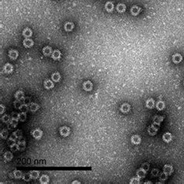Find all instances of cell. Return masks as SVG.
Returning a JSON list of instances; mask_svg holds the SVG:
<instances>
[{
	"mask_svg": "<svg viewBox=\"0 0 184 184\" xmlns=\"http://www.w3.org/2000/svg\"><path fill=\"white\" fill-rule=\"evenodd\" d=\"M17 146H18V151H23L25 150L26 146H27V142H26V139L23 137L17 141Z\"/></svg>",
	"mask_w": 184,
	"mask_h": 184,
	"instance_id": "obj_1",
	"label": "cell"
},
{
	"mask_svg": "<svg viewBox=\"0 0 184 184\" xmlns=\"http://www.w3.org/2000/svg\"><path fill=\"white\" fill-rule=\"evenodd\" d=\"M71 130L67 126H62L59 128V133L62 137H68L70 135Z\"/></svg>",
	"mask_w": 184,
	"mask_h": 184,
	"instance_id": "obj_2",
	"label": "cell"
},
{
	"mask_svg": "<svg viewBox=\"0 0 184 184\" xmlns=\"http://www.w3.org/2000/svg\"><path fill=\"white\" fill-rule=\"evenodd\" d=\"M32 136L37 140L41 139V138L43 136V130L39 129V128H37V129L34 130L32 131Z\"/></svg>",
	"mask_w": 184,
	"mask_h": 184,
	"instance_id": "obj_3",
	"label": "cell"
},
{
	"mask_svg": "<svg viewBox=\"0 0 184 184\" xmlns=\"http://www.w3.org/2000/svg\"><path fill=\"white\" fill-rule=\"evenodd\" d=\"M42 52H43V55L46 57L51 56L52 53H53V49H52V47L50 46H45L42 49Z\"/></svg>",
	"mask_w": 184,
	"mask_h": 184,
	"instance_id": "obj_4",
	"label": "cell"
},
{
	"mask_svg": "<svg viewBox=\"0 0 184 184\" xmlns=\"http://www.w3.org/2000/svg\"><path fill=\"white\" fill-rule=\"evenodd\" d=\"M83 88L85 91L90 92L93 88V84L91 81H86L83 84Z\"/></svg>",
	"mask_w": 184,
	"mask_h": 184,
	"instance_id": "obj_5",
	"label": "cell"
},
{
	"mask_svg": "<svg viewBox=\"0 0 184 184\" xmlns=\"http://www.w3.org/2000/svg\"><path fill=\"white\" fill-rule=\"evenodd\" d=\"M23 44L25 47L27 48H30V47H32L34 44V42L32 39L30 38H25L23 40Z\"/></svg>",
	"mask_w": 184,
	"mask_h": 184,
	"instance_id": "obj_6",
	"label": "cell"
},
{
	"mask_svg": "<svg viewBox=\"0 0 184 184\" xmlns=\"http://www.w3.org/2000/svg\"><path fill=\"white\" fill-rule=\"evenodd\" d=\"M10 136H11L12 138H14L15 140H16V141H18L19 139H20L21 138L23 137V132H22V130H19V129L15 130L14 132H13Z\"/></svg>",
	"mask_w": 184,
	"mask_h": 184,
	"instance_id": "obj_7",
	"label": "cell"
},
{
	"mask_svg": "<svg viewBox=\"0 0 184 184\" xmlns=\"http://www.w3.org/2000/svg\"><path fill=\"white\" fill-rule=\"evenodd\" d=\"M163 172H165L167 176L172 175V173L173 172V166L169 164L165 165L163 167Z\"/></svg>",
	"mask_w": 184,
	"mask_h": 184,
	"instance_id": "obj_8",
	"label": "cell"
},
{
	"mask_svg": "<svg viewBox=\"0 0 184 184\" xmlns=\"http://www.w3.org/2000/svg\"><path fill=\"white\" fill-rule=\"evenodd\" d=\"M141 11V7H139L138 6H133L132 7L130 8V13H131V15L135 16L139 15Z\"/></svg>",
	"mask_w": 184,
	"mask_h": 184,
	"instance_id": "obj_9",
	"label": "cell"
},
{
	"mask_svg": "<svg viewBox=\"0 0 184 184\" xmlns=\"http://www.w3.org/2000/svg\"><path fill=\"white\" fill-rule=\"evenodd\" d=\"M130 110V105L127 103H124L120 106V111L123 114H127Z\"/></svg>",
	"mask_w": 184,
	"mask_h": 184,
	"instance_id": "obj_10",
	"label": "cell"
},
{
	"mask_svg": "<svg viewBox=\"0 0 184 184\" xmlns=\"http://www.w3.org/2000/svg\"><path fill=\"white\" fill-rule=\"evenodd\" d=\"M3 71L6 74H10L13 71V66L10 63H6L3 66Z\"/></svg>",
	"mask_w": 184,
	"mask_h": 184,
	"instance_id": "obj_11",
	"label": "cell"
},
{
	"mask_svg": "<svg viewBox=\"0 0 184 184\" xmlns=\"http://www.w3.org/2000/svg\"><path fill=\"white\" fill-rule=\"evenodd\" d=\"M44 86L46 89H51L55 87L54 82L50 79H46L44 83Z\"/></svg>",
	"mask_w": 184,
	"mask_h": 184,
	"instance_id": "obj_12",
	"label": "cell"
},
{
	"mask_svg": "<svg viewBox=\"0 0 184 184\" xmlns=\"http://www.w3.org/2000/svg\"><path fill=\"white\" fill-rule=\"evenodd\" d=\"M19 56V52L16 50L14 49H11L9 50V57L12 59V60H16L17 59Z\"/></svg>",
	"mask_w": 184,
	"mask_h": 184,
	"instance_id": "obj_13",
	"label": "cell"
},
{
	"mask_svg": "<svg viewBox=\"0 0 184 184\" xmlns=\"http://www.w3.org/2000/svg\"><path fill=\"white\" fill-rule=\"evenodd\" d=\"M130 141L133 145H139L141 142V138L138 135H135L130 138Z\"/></svg>",
	"mask_w": 184,
	"mask_h": 184,
	"instance_id": "obj_14",
	"label": "cell"
},
{
	"mask_svg": "<svg viewBox=\"0 0 184 184\" xmlns=\"http://www.w3.org/2000/svg\"><path fill=\"white\" fill-rule=\"evenodd\" d=\"M74 23H72V22H70V21H68V22H66L65 23V25H64V29H65V31H67V32H71L73 29H74Z\"/></svg>",
	"mask_w": 184,
	"mask_h": 184,
	"instance_id": "obj_15",
	"label": "cell"
},
{
	"mask_svg": "<svg viewBox=\"0 0 184 184\" xmlns=\"http://www.w3.org/2000/svg\"><path fill=\"white\" fill-rule=\"evenodd\" d=\"M33 35V31L29 27H26L23 30V36L25 38H29L30 37H32Z\"/></svg>",
	"mask_w": 184,
	"mask_h": 184,
	"instance_id": "obj_16",
	"label": "cell"
},
{
	"mask_svg": "<svg viewBox=\"0 0 184 184\" xmlns=\"http://www.w3.org/2000/svg\"><path fill=\"white\" fill-rule=\"evenodd\" d=\"M172 62H173L175 64H179V63H180V62H182V56L180 54L176 53V54H175V55H172Z\"/></svg>",
	"mask_w": 184,
	"mask_h": 184,
	"instance_id": "obj_17",
	"label": "cell"
},
{
	"mask_svg": "<svg viewBox=\"0 0 184 184\" xmlns=\"http://www.w3.org/2000/svg\"><path fill=\"white\" fill-rule=\"evenodd\" d=\"M162 140H163V141L166 142V143H169V142H171L172 140V134L169 133V132L165 133V134L162 135Z\"/></svg>",
	"mask_w": 184,
	"mask_h": 184,
	"instance_id": "obj_18",
	"label": "cell"
},
{
	"mask_svg": "<svg viewBox=\"0 0 184 184\" xmlns=\"http://www.w3.org/2000/svg\"><path fill=\"white\" fill-rule=\"evenodd\" d=\"M61 56H62V53L59 50H53V53L51 55V58L53 60H59L61 58Z\"/></svg>",
	"mask_w": 184,
	"mask_h": 184,
	"instance_id": "obj_19",
	"label": "cell"
},
{
	"mask_svg": "<svg viewBox=\"0 0 184 184\" xmlns=\"http://www.w3.org/2000/svg\"><path fill=\"white\" fill-rule=\"evenodd\" d=\"M18 121L16 120H11L8 124H7V127L9 130H12V129H15L17 125H18Z\"/></svg>",
	"mask_w": 184,
	"mask_h": 184,
	"instance_id": "obj_20",
	"label": "cell"
},
{
	"mask_svg": "<svg viewBox=\"0 0 184 184\" xmlns=\"http://www.w3.org/2000/svg\"><path fill=\"white\" fill-rule=\"evenodd\" d=\"M61 79V75L59 72H54L51 75V80L54 83H59Z\"/></svg>",
	"mask_w": 184,
	"mask_h": 184,
	"instance_id": "obj_21",
	"label": "cell"
},
{
	"mask_svg": "<svg viewBox=\"0 0 184 184\" xmlns=\"http://www.w3.org/2000/svg\"><path fill=\"white\" fill-rule=\"evenodd\" d=\"M145 105H146V107L148 108V109H153L155 107V100L151 98L147 99L146 103H145Z\"/></svg>",
	"mask_w": 184,
	"mask_h": 184,
	"instance_id": "obj_22",
	"label": "cell"
},
{
	"mask_svg": "<svg viewBox=\"0 0 184 184\" xmlns=\"http://www.w3.org/2000/svg\"><path fill=\"white\" fill-rule=\"evenodd\" d=\"M14 97L16 99H19V100H23L24 99V92L22 90H18L14 94Z\"/></svg>",
	"mask_w": 184,
	"mask_h": 184,
	"instance_id": "obj_23",
	"label": "cell"
},
{
	"mask_svg": "<svg viewBox=\"0 0 184 184\" xmlns=\"http://www.w3.org/2000/svg\"><path fill=\"white\" fill-rule=\"evenodd\" d=\"M3 157H4V159L6 161V162H9L13 159V151H6L3 155Z\"/></svg>",
	"mask_w": 184,
	"mask_h": 184,
	"instance_id": "obj_24",
	"label": "cell"
},
{
	"mask_svg": "<svg viewBox=\"0 0 184 184\" xmlns=\"http://www.w3.org/2000/svg\"><path fill=\"white\" fill-rule=\"evenodd\" d=\"M155 107H156V109H157L158 110H164L165 107H166V104H165V103H164L163 101L159 100V101L156 103V104H155Z\"/></svg>",
	"mask_w": 184,
	"mask_h": 184,
	"instance_id": "obj_25",
	"label": "cell"
},
{
	"mask_svg": "<svg viewBox=\"0 0 184 184\" xmlns=\"http://www.w3.org/2000/svg\"><path fill=\"white\" fill-rule=\"evenodd\" d=\"M29 107H30V110L33 113L34 112H37L39 109H40V106L39 104L36 103H31L30 105H29Z\"/></svg>",
	"mask_w": 184,
	"mask_h": 184,
	"instance_id": "obj_26",
	"label": "cell"
},
{
	"mask_svg": "<svg viewBox=\"0 0 184 184\" xmlns=\"http://www.w3.org/2000/svg\"><path fill=\"white\" fill-rule=\"evenodd\" d=\"M146 172H147V171H145V169H143L142 168H141V169H139L137 170V172H136V175H137V176H138V178H140V179H143V178L145 177V176H146Z\"/></svg>",
	"mask_w": 184,
	"mask_h": 184,
	"instance_id": "obj_27",
	"label": "cell"
},
{
	"mask_svg": "<svg viewBox=\"0 0 184 184\" xmlns=\"http://www.w3.org/2000/svg\"><path fill=\"white\" fill-rule=\"evenodd\" d=\"M9 129H3L1 130V132H0V137H1L2 139H7L9 135Z\"/></svg>",
	"mask_w": 184,
	"mask_h": 184,
	"instance_id": "obj_28",
	"label": "cell"
},
{
	"mask_svg": "<svg viewBox=\"0 0 184 184\" xmlns=\"http://www.w3.org/2000/svg\"><path fill=\"white\" fill-rule=\"evenodd\" d=\"M39 180H40V182L42 183V184H47L50 181V178L47 175L44 174L40 177Z\"/></svg>",
	"mask_w": 184,
	"mask_h": 184,
	"instance_id": "obj_29",
	"label": "cell"
},
{
	"mask_svg": "<svg viewBox=\"0 0 184 184\" xmlns=\"http://www.w3.org/2000/svg\"><path fill=\"white\" fill-rule=\"evenodd\" d=\"M105 9L109 13H111L114 9V5L111 2H107L106 4H105Z\"/></svg>",
	"mask_w": 184,
	"mask_h": 184,
	"instance_id": "obj_30",
	"label": "cell"
},
{
	"mask_svg": "<svg viewBox=\"0 0 184 184\" xmlns=\"http://www.w3.org/2000/svg\"><path fill=\"white\" fill-rule=\"evenodd\" d=\"M164 120V117L162 116H159V115H155L154 117H153V123L155 124H160Z\"/></svg>",
	"mask_w": 184,
	"mask_h": 184,
	"instance_id": "obj_31",
	"label": "cell"
},
{
	"mask_svg": "<svg viewBox=\"0 0 184 184\" xmlns=\"http://www.w3.org/2000/svg\"><path fill=\"white\" fill-rule=\"evenodd\" d=\"M116 9H117V11L118 13H124L126 11V6L124 3H119V4L117 5Z\"/></svg>",
	"mask_w": 184,
	"mask_h": 184,
	"instance_id": "obj_32",
	"label": "cell"
},
{
	"mask_svg": "<svg viewBox=\"0 0 184 184\" xmlns=\"http://www.w3.org/2000/svg\"><path fill=\"white\" fill-rule=\"evenodd\" d=\"M12 120V117H11V115H8V114H3L2 117H1V120L3 123H5V124H8L10 120Z\"/></svg>",
	"mask_w": 184,
	"mask_h": 184,
	"instance_id": "obj_33",
	"label": "cell"
},
{
	"mask_svg": "<svg viewBox=\"0 0 184 184\" xmlns=\"http://www.w3.org/2000/svg\"><path fill=\"white\" fill-rule=\"evenodd\" d=\"M19 110H20V112H25V113H27V112L30 110L29 105L23 103L21 106H20V107L19 108Z\"/></svg>",
	"mask_w": 184,
	"mask_h": 184,
	"instance_id": "obj_34",
	"label": "cell"
},
{
	"mask_svg": "<svg viewBox=\"0 0 184 184\" xmlns=\"http://www.w3.org/2000/svg\"><path fill=\"white\" fill-rule=\"evenodd\" d=\"M22 179H23L24 181H26V182L30 181L31 179H32V176H31V175H30V172H25V173H23Z\"/></svg>",
	"mask_w": 184,
	"mask_h": 184,
	"instance_id": "obj_35",
	"label": "cell"
},
{
	"mask_svg": "<svg viewBox=\"0 0 184 184\" xmlns=\"http://www.w3.org/2000/svg\"><path fill=\"white\" fill-rule=\"evenodd\" d=\"M23 172L20 171V170H17V169H16V170H14L13 171V176H14V178L15 179H21L22 177H23Z\"/></svg>",
	"mask_w": 184,
	"mask_h": 184,
	"instance_id": "obj_36",
	"label": "cell"
},
{
	"mask_svg": "<svg viewBox=\"0 0 184 184\" xmlns=\"http://www.w3.org/2000/svg\"><path fill=\"white\" fill-rule=\"evenodd\" d=\"M27 120V113L25 112H20L19 114V121L20 122H24Z\"/></svg>",
	"mask_w": 184,
	"mask_h": 184,
	"instance_id": "obj_37",
	"label": "cell"
},
{
	"mask_svg": "<svg viewBox=\"0 0 184 184\" xmlns=\"http://www.w3.org/2000/svg\"><path fill=\"white\" fill-rule=\"evenodd\" d=\"M30 172L32 176V179H37L40 177V172L37 170H33V171H30Z\"/></svg>",
	"mask_w": 184,
	"mask_h": 184,
	"instance_id": "obj_38",
	"label": "cell"
},
{
	"mask_svg": "<svg viewBox=\"0 0 184 184\" xmlns=\"http://www.w3.org/2000/svg\"><path fill=\"white\" fill-rule=\"evenodd\" d=\"M23 101L22 100H19V99H16L14 102H13V105H14V107L16 108V109H19L20 107V106L23 104Z\"/></svg>",
	"mask_w": 184,
	"mask_h": 184,
	"instance_id": "obj_39",
	"label": "cell"
},
{
	"mask_svg": "<svg viewBox=\"0 0 184 184\" xmlns=\"http://www.w3.org/2000/svg\"><path fill=\"white\" fill-rule=\"evenodd\" d=\"M140 178H138V177H135V178H132L130 179V184H134V183H135V184H139L141 182H140Z\"/></svg>",
	"mask_w": 184,
	"mask_h": 184,
	"instance_id": "obj_40",
	"label": "cell"
},
{
	"mask_svg": "<svg viewBox=\"0 0 184 184\" xmlns=\"http://www.w3.org/2000/svg\"><path fill=\"white\" fill-rule=\"evenodd\" d=\"M148 133L150 135L153 136V135H156L157 131H155L151 126H149V127H148Z\"/></svg>",
	"mask_w": 184,
	"mask_h": 184,
	"instance_id": "obj_41",
	"label": "cell"
},
{
	"mask_svg": "<svg viewBox=\"0 0 184 184\" xmlns=\"http://www.w3.org/2000/svg\"><path fill=\"white\" fill-rule=\"evenodd\" d=\"M168 176L165 173V172H162L159 174V179L162 182H165L166 180H167Z\"/></svg>",
	"mask_w": 184,
	"mask_h": 184,
	"instance_id": "obj_42",
	"label": "cell"
},
{
	"mask_svg": "<svg viewBox=\"0 0 184 184\" xmlns=\"http://www.w3.org/2000/svg\"><path fill=\"white\" fill-rule=\"evenodd\" d=\"M159 174H160V172L159 169H154L151 170V175L152 176L154 177H157V176H159Z\"/></svg>",
	"mask_w": 184,
	"mask_h": 184,
	"instance_id": "obj_43",
	"label": "cell"
},
{
	"mask_svg": "<svg viewBox=\"0 0 184 184\" xmlns=\"http://www.w3.org/2000/svg\"><path fill=\"white\" fill-rule=\"evenodd\" d=\"M23 103L25 104H27V105H30L32 102H31V99L30 97H24V99L22 100Z\"/></svg>",
	"mask_w": 184,
	"mask_h": 184,
	"instance_id": "obj_44",
	"label": "cell"
},
{
	"mask_svg": "<svg viewBox=\"0 0 184 184\" xmlns=\"http://www.w3.org/2000/svg\"><path fill=\"white\" fill-rule=\"evenodd\" d=\"M19 114L18 113L16 112H13L11 114V117H12V120H19Z\"/></svg>",
	"mask_w": 184,
	"mask_h": 184,
	"instance_id": "obj_45",
	"label": "cell"
},
{
	"mask_svg": "<svg viewBox=\"0 0 184 184\" xmlns=\"http://www.w3.org/2000/svg\"><path fill=\"white\" fill-rule=\"evenodd\" d=\"M9 148H10V150H11L13 152L18 151V146H17V143L13 144L12 145H10V146H9Z\"/></svg>",
	"mask_w": 184,
	"mask_h": 184,
	"instance_id": "obj_46",
	"label": "cell"
},
{
	"mask_svg": "<svg viewBox=\"0 0 184 184\" xmlns=\"http://www.w3.org/2000/svg\"><path fill=\"white\" fill-rule=\"evenodd\" d=\"M141 168H142L143 169H145V171H148V170H149V168H150V165H149V163H148V162H145V163H143V164L141 165Z\"/></svg>",
	"mask_w": 184,
	"mask_h": 184,
	"instance_id": "obj_47",
	"label": "cell"
},
{
	"mask_svg": "<svg viewBox=\"0 0 184 184\" xmlns=\"http://www.w3.org/2000/svg\"><path fill=\"white\" fill-rule=\"evenodd\" d=\"M151 127L155 131H158V130H159V127H160V124H155V123H153V124L151 125Z\"/></svg>",
	"mask_w": 184,
	"mask_h": 184,
	"instance_id": "obj_48",
	"label": "cell"
},
{
	"mask_svg": "<svg viewBox=\"0 0 184 184\" xmlns=\"http://www.w3.org/2000/svg\"><path fill=\"white\" fill-rule=\"evenodd\" d=\"M5 111H6V107L3 104H1L0 105V114L3 115L5 113Z\"/></svg>",
	"mask_w": 184,
	"mask_h": 184,
	"instance_id": "obj_49",
	"label": "cell"
},
{
	"mask_svg": "<svg viewBox=\"0 0 184 184\" xmlns=\"http://www.w3.org/2000/svg\"><path fill=\"white\" fill-rule=\"evenodd\" d=\"M71 183H72V184H75V183H78V184H80L81 182H80L79 181H77V180H75V181H73Z\"/></svg>",
	"mask_w": 184,
	"mask_h": 184,
	"instance_id": "obj_50",
	"label": "cell"
},
{
	"mask_svg": "<svg viewBox=\"0 0 184 184\" xmlns=\"http://www.w3.org/2000/svg\"><path fill=\"white\" fill-rule=\"evenodd\" d=\"M150 183H151V182H145V184H150Z\"/></svg>",
	"mask_w": 184,
	"mask_h": 184,
	"instance_id": "obj_51",
	"label": "cell"
},
{
	"mask_svg": "<svg viewBox=\"0 0 184 184\" xmlns=\"http://www.w3.org/2000/svg\"><path fill=\"white\" fill-rule=\"evenodd\" d=\"M183 85H184V82H183Z\"/></svg>",
	"mask_w": 184,
	"mask_h": 184,
	"instance_id": "obj_52",
	"label": "cell"
}]
</instances>
